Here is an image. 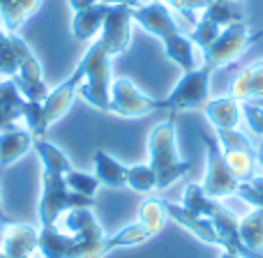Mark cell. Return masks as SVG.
<instances>
[{"label":"cell","instance_id":"6da1fadb","mask_svg":"<svg viewBox=\"0 0 263 258\" xmlns=\"http://www.w3.org/2000/svg\"><path fill=\"white\" fill-rule=\"evenodd\" d=\"M148 157L155 175H157V191L171 187L180 177L187 175L192 168L190 159H182L178 152V138H176V115H168L166 120L157 123L150 129L148 136Z\"/></svg>","mask_w":263,"mask_h":258},{"label":"cell","instance_id":"7a4b0ae2","mask_svg":"<svg viewBox=\"0 0 263 258\" xmlns=\"http://www.w3.org/2000/svg\"><path fill=\"white\" fill-rule=\"evenodd\" d=\"M81 65L86 69L81 86H79V95L88 102L90 106L109 113L111 106V53L104 49L100 39L95 44L88 46L83 53Z\"/></svg>","mask_w":263,"mask_h":258},{"label":"cell","instance_id":"3957f363","mask_svg":"<svg viewBox=\"0 0 263 258\" xmlns=\"http://www.w3.org/2000/svg\"><path fill=\"white\" fill-rule=\"evenodd\" d=\"M95 201L72 191L65 185V173L44 168L42 173V199L37 205V214H40V226H53L58 222L60 214L74 208H90Z\"/></svg>","mask_w":263,"mask_h":258},{"label":"cell","instance_id":"277c9868","mask_svg":"<svg viewBox=\"0 0 263 258\" xmlns=\"http://www.w3.org/2000/svg\"><path fill=\"white\" fill-rule=\"evenodd\" d=\"M215 69L208 65L192 69V72H182L180 81L171 90V95L159 100V109L168 111L171 115H178L180 111H194L203 109L210 102V76Z\"/></svg>","mask_w":263,"mask_h":258},{"label":"cell","instance_id":"5b68a950","mask_svg":"<svg viewBox=\"0 0 263 258\" xmlns=\"http://www.w3.org/2000/svg\"><path fill=\"white\" fill-rule=\"evenodd\" d=\"M199 138H201V143L205 145V177H203V182H201L205 196H210V199H215V201L236 196L240 182L233 177L217 138H213V136H208V134H199Z\"/></svg>","mask_w":263,"mask_h":258},{"label":"cell","instance_id":"8992f818","mask_svg":"<svg viewBox=\"0 0 263 258\" xmlns=\"http://www.w3.org/2000/svg\"><path fill=\"white\" fill-rule=\"evenodd\" d=\"M65 231L77 237V249H74L72 258H100V247L106 235L90 208L67 210L65 212Z\"/></svg>","mask_w":263,"mask_h":258},{"label":"cell","instance_id":"52a82bcc","mask_svg":"<svg viewBox=\"0 0 263 258\" xmlns=\"http://www.w3.org/2000/svg\"><path fill=\"white\" fill-rule=\"evenodd\" d=\"M250 46H252V42H250V28H247V23L245 21L231 23V26L222 28L217 39L203 51V65H208L210 69L229 67Z\"/></svg>","mask_w":263,"mask_h":258},{"label":"cell","instance_id":"ba28073f","mask_svg":"<svg viewBox=\"0 0 263 258\" xmlns=\"http://www.w3.org/2000/svg\"><path fill=\"white\" fill-rule=\"evenodd\" d=\"M159 109V100L143 95L129 78H116L111 83V106L109 113H116L120 118H143L148 113H155Z\"/></svg>","mask_w":263,"mask_h":258},{"label":"cell","instance_id":"9c48e42d","mask_svg":"<svg viewBox=\"0 0 263 258\" xmlns=\"http://www.w3.org/2000/svg\"><path fill=\"white\" fill-rule=\"evenodd\" d=\"M21 95L32 102H44L49 97V88L44 83V74H42V65L35 58L32 49L23 37H18V72L12 78Z\"/></svg>","mask_w":263,"mask_h":258},{"label":"cell","instance_id":"30bf717a","mask_svg":"<svg viewBox=\"0 0 263 258\" xmlns=\"http://www.w3.org/2000/svg\"><path fill=\"white\" fill-rule=\"evenodd\" d=\"M132 7L127 5H109L104 26L100 30V42L111 55H120L132 44Z\"/></svg>","mask_w":263,"mask_h":258},{"label":"cell","instance_id":"8fae6325","mask_svg":"<svg viewBox=\"0 0 263 258\" xmlns=\"http://www.w3.org/2000/svg\"><path fill=\"white\" fill-rule=\"evenodd\" d=\"M132 18L145 32L159 37V39H164L168 35H176V32H182V28L173 18L171 9L164 3H159V0H148V3L139 5V7H132Z\"/></svg>","mask_w":263,"mask_h":258},{"label":"cell","instance_id":"7c38bea8","mask_svg":"<svg viewBox=\"0 0 263 258\" xmlns=\"http://www.w3.org/2000/svg\"><path fill=\"white\" fill-rule=\"evenodd\" d=\"M208 219L213 222L215 231L222 240V251H231V254H238L240 258H256L240 240V217H236L231 210L224 208L217 201Z\"/></svg>","mask_w":263,"mask_h":258},{"label":"cell","instance_id":"4fadbf2b","mask_svg":"<svg viewBox=\"0 0 263 258\" xmlns=\"http://www.w3.org/2000/svg\"><path fill=\"white\" fill-rule=\"evenodd\" d=\"M7 258H32L40 251V231L30 224L9 222L3 226V247Z\"/></svg>","mask_w":263,"mask_h":258},{"label":"cell","instance_id":"5bb4252c","mask_svg":"<svg viewBox=\"0 0 263 258\" xmlns=\"http://www.w3.org/2000/svg\"><path fill=\"white\" fill-rule=\"evenodd\" d=\"M83 76H86V69H83L81 63H79L77 69H74L63 83H58L53 90H49V97L44 100V111H46V118H49L51 125L65 118V113L69 111L74 97H77Z\"/></svg>","mask_w":263,"mask_h":258},{"label":"cell","instance_id":"9a60e30c","mask_svg":"<svg viewBox=\"0 0 263 258\" xmlns=\"http://www.w3.org/2000/svg\"><path fill=\"white\" fill-rule=\"evenodd\" d=\"M164 210H166L168 219H173V222L180 224L182 228H187V231L194 237H199L201 242L213 245V247H222V240H219L217 231H215L213 222H210L208 217H201V214L192 212V210H187L182 203L178 205V203H168V201H164Z\"/></svg>","mask_w":263,"mask_h":258},{"label":"cell","instance_id":"2e32d148","mask_svg":"<svg viewBox=\"0 0 263 258\" xmlns=\"http://www.w3.org/2000/svg\"><path fill=\"white\" fill-rule=\"evenodd\" d=\"M227 95H231L240 104L242 102H256V104H261L263 102V60H256V63L242 67L231 78Z\"/></svg>","mask_w":263,"mask_h":258},{"label":"cell","instance_id":"e0dca14e","mask_svg":"<svg viewBox=\"0 0 263 258\" xmlns=\"http://www.w3.org/2000/svg\"><path fill=\"white\" fill-rule=\"evenodd\" d=\"M203 111L215 129H238V125L242 120V104L238 100H233L231 95L210 100L203 106Z\"/></svg>","mask_w":263,"mask_h":258},{"label":"cell","instance_id":"ac0fdd59","mask_svg":"<svg viewBox=\"0 0 263 258\" xmlns=\"http://www.w3.org/2000/svg\"><path fill=\"white\" fill-rule=\"evenodd\" d=\"M23 106H26V97L16 88L12 78H3L0 81V131H7L18 127V120L23 118Z\"/></svg>","mask_w":263,"mask_h":258},{"label":"cell","instance_id":"d6986e66","mask_svg":"<svg viewBox=\"0 0 263 258\" xmlns=\"http://www.w3.org/2000/svg\"><path fill=\"white\" fill-rule=\"evenodd\" d=\"M77 237L58 226H40V254L42 258H72Z\"/></svg>","mask_w":263,"mask_h":258},{"label":"cell","instance_id":"ffe728a7","mask_svg":"<svg viewBox=\"0 0 263 258\" xmlns=\"http://www.w3.org/2000/svg\"><path fill=\"white\" fill-rule=\"evenodd\" d=\"M32 141L35 138L30 131L21 127L0 131V168H7L14 162H18L32 148Z\"/></svg>","mask_w":263,"mask_h":258},{"label":"cell","instance_id":"44dd1931","mask_svg":"<svg viewBox=\"0 0 263 258\" xmlns=\"http://www.w3.org/2000/svg\"><path fill=\"white\" fill-rule=\"evenodd\" d=\"M164 44V53L166 58H171L182 72H192V69L201 67L199 58H196V46L190 39V35L185 32H176V35H168L162 39Z\"/></svg>","mask_w":263,"mask_h":258},{"label":"cell","instance_id":"7402d4cb","mask_svg":"<svg viewBox=\"0 0 263 258\" xmlns=\"http://www.w3.org/2000/svg\"><path fill=\"white\" fill-rule=\"evenodd\" d=\"M106 12H109V5L106 3H97L88 9L74 12V16H72L74 39H92L95 35H100L102 26H104Z\"/></svg>","mask_w":263,"mask_h":258},{"label":"cell","instance_id":"603a6c76","mask_svg":"<svg viewBox=\"0 0 263 258\" xmlns=\"http://www.w3.org/2000/svg\"><path fill=\"white\" fill-rule=\"evenodd\" d=\"M92 164H95V175L102 185L106 187H127V166L120 164L114 154L106 150H95L92 154Z\"/></svg>","mask_w":263,"mask_h":258},{"label":"cell","instance_id":"cb8c5ba5","mask_svg":"<svg viewBox=\"0 0 263 258\" xmlns=\"http://www.w3.org/2000/svg\"><path fill=\"white\" fill-rule=\"evenodd\" d=\"M150 240V233L141 226L139 222L134 224H127L125 228H120L116 235H106L102 240V247H100V258L109 256L111 251H118V249H132V247H139L143 242Z\"/></svg>","mask_w":263,"mask_h":258},{"label":"cell","instance_id":"d4e9b609","mask_svg":"<svg viewBox=\"0 0 263 258\" xmlns=\"http://www.w3.org/2000/svg\"><path fill=\"white\" fill-rule=\"evenodd\" d=\"M42 0H0V26L7 32H16L26 18L40 9Z\"/></svg>","mask_w":263,"mask_h":258},{"label":"cell","instance_id":"484cf974","mask_svg":"<svg viewBox=\"0 0 263 258\" xmlns=\"http://www.w3.org/2000/svg\"><path fill=\"white\" fill-rule=\"evenodd\" d=\"M224 159H227L229 168H231L233 177H236L238 182H250L256 173H261L256 145L254 148H242V150H227V152H224Z\"/></svg>","mask_w":263,"mask_h":258},{"label":"cell","instance_id":"4316f807","mask_svg":"<svg viewBox=\"0 0 263 258\" xmlns=\"http://www.w3.org/2000/svg\"><path fill=\"white\" fill-rule=\"evenodd\" d=\"M240 240L256 258H263V208L240 217Z\"/></svg>","mask_w":263,"mask_h":258},{"label":"cell","instance_id":"83f0119b","mask_svg":"<svg viewBox=\"0 0 263 258\" xmlns=\"http://www.w3.org/2000/svg\"><path fill=\"white\" fill-rule=\"evenodd\" d=\"M136 222L150 233V237H155L166 224V210H164V201L159 199H143V203L139 205V219Z\"/></svg>","mask_w":263,"mask_h":258},{"label":"cell","instance_id":"f1b7e54d","mask_svg":"<svg viewBox=\"0 0 263 258\" xmlns=\"http://www.w3.org/2000/svg\"><path fill=\"white\" fill-rule=\"evenodd\" d=\"M32 148H35L37 157L42 159V166L44 168H51V171H60V173H67L72 166V162L67 159V154L63 152V150L58 148V145H53L51 141L46 138H35L32 141Z\"/></svg>","mask_w":263,"mask_h":258},{"label":"cell","instance_id":"f546056e","mask_svg":"<svg viewBox=\"0 0 263 258\" xmlns=\"http://www.w3.org/2000/svg\"><path fill=\"white\" fill-rule=\"evenodd\" d=\"M203 16L215 21L219 28H227V26H231V23L245 21L240 3H224V0H213V3L203 9Z\"/></svg>","mask_w":263,"mask_h":258},{"label":"cell","instance_id":"4dcf8cb0","mask_svg":"<svg viewBox=\"0 0 263 258\" xmlns=\"http://www.w3.org/2000/svg\"><path fill=\"white\" fill-rule=\"evenodd\" d=\"M23 120H26V127L32 134V138H44L46 131H49V127H51L49 118H46V111H44V102L26 100V106H23Z\"/></svg>","mask_w":263,"mask_h":258},{"label":"cell","instance_id":"1f68e13d","mask_svg":"<svg viewBox=\"0 0 263 258\" xmlns=\"http://www.w3.org/2000/svg\"><path fill=\"white\" fill-rule=\"evenodd\" d=\"M127 187L139 194H155L157 191V175H155L150 164H136V166L127 168Z\"/></svg>","mask_w":263,"mask_h":258},{"label":"cell","instance_id":"d6a6232c","mask_svg":"<svg viewBox=\"0 0 263 258\" xmlns=\"http://www.w3.org/2000/svg\"><path fill=\"white\" fill-rule=\"evenodd\" d=\"M215 203H217V201L205 196L201 185H187L185 194H182V205H185L187 210H192V212L201 214V217H210Z\"/></svg>","mask_w":263,"mask_h":258},{"label":"cell","instance_id":"836d02e7","mask_svg":"<svg viewBox=\"0 0 263 258\" xmlns=\"http://www.w3.org/2000/svg\"><path fill=\"white\" fill-rule=\"evenodd\" d=\"M65 185H67L72 191H77V194L92 199V196L97 194V189H100L102 182L97 180V175H90V173L77 171V168H69V171L65 173Z\"/></svg>","mask_w":263,"mask_h":258},{"label":"cell","instance_id":"e575fe53","mask_svg":"<svg viewBox=\"0 0 263 258\" xmlns=\"http://www.w3.org/2000/svg\"><path fill=\"white\" fill-rule=\"evenodd\" d=\"M219 32H222V28H219L217 23L210 21V18H205V16H201L199 21H196V26L192 28L190 39L194 42V46H199L201 51H205L219 37Z\"/></svg>","mask_w":263,"mask_h":258},{"label":"cell","instance_id":"d590c367","mask_svg":"<svg viewBox=\"0 0 263 258\" xmlns=\"http://www.w3.org/2000/svg\"><path fill=\"white\" fill-rule=\"evenodd\" d=\"M159 3H164L166 7H171V9H176V12H180L182 16H187L190 18V26L194 28L196 26V21L199 18H194V12H203L205 7H208L213 0H159Z\"/></svg>","mask_w":263,"mask_h":258},{"label":"cell","instance_id":"8d00e7d4","mask_svg":"<svg viewBox=\"0 0 263 258\" xmlns=\"http://www.w3.org/2000/svg\"><path fill=\"white\" fill-rule=\"evenodd\" d=\"M242 118L259 138H263V106L256 102H242Z\"/></svg>","mask_w":263,"mask_h":258},{"label":"cell","instance_id":"74e56055","mask_svg":"<svg viewBox=\"0 0 263 258\" xmlns=\"http://www.w3.org/2000/svg\"><path fill=\"white\" fill-rule=\"evenodd\" d=\"M242 201H247L250 205H254V208H263V194H259V191L254 189V187H250L247 182H240L238 185V194Z\"/></svg>","mask_w":263,"mask_h":258},{"label":"cell","instance_id":"f35d334b","mask_svg":"<svg viewBox=\"0 0 263 258\" xmlns=\"http://www.w3.org/2000/svg\"><path fill=\"white\" fill-rule=\"evenodd\" d=\"M69 7H72V12H81V9H88L92 7V5L102 3V0H67Z\"/></svg>","mask_w":263,"mask_h":258},{"label":"cell","instance_id":"ab89813d","mask_svg":"<svg viewBox=\"0 0 263 258\" xmlns=\"http://www.w3.org/2000/svg\"><path fill=\"white\" fill-rule=\"evenodd\" d=\"M102 3H106V5H127V7H139V5H143L145 0H102Z\"/></svg>","mask_w":263,"mask_h":258},{"label":"cell","instance_id":"60d3db41","mask_svg":"<svg viewBox=\"0 0 263 258\" xmlns=\"http://www.w3.org/2000/svg\"><path fill=\"white\" fill-rule=\"evenodd\" d=\"M247 185H250V187H254V189L259 191V194H263V171H261V173H256V175L252 177V180L247 182Z\"/></svg>","mask_w":263,"mask_h":258},{"label":"cell","instance_id":"b9f144b4","mask_svg":"<svg viewBox=\"0 0 263 258\" xmlns=\"http://www.w3.org/2000/svg\"><path fill=\"white\" fill-rule=\"evenodd\" d=\"M0 222H3V224H9V222H12V219L7 217V212H5V208H3V199H0Z\"/></svg>","mask_w":263,"mask_h":258},{"label":"cell","instance_id":"7bdbcfd3","mask_svg":"<svg viewBox=\"0 0 263 258\" xmlns=\"http://www.w3.org/2000/svg\"><path fill=\"white\" fill-rule=\"evenodd\" d=\"M256 154H259V164H261V171H263V138H261V143L256 145Z\"/></svg>","mask_w":263,"mask_h":258},{"label":"cell","instance_id":"ee69618b","mask_svg":"<svg viewBox=\"0 0 263 258\" xmlns=\"http://www.w3.org/2000/svg\"><path fill=\"white\" fill-rule=\"evenodd\" d=\"M219 258H240V256H238V254H231V251H222V256H219Z\"/></svg>","mask_w":263,"mask_h":258},{"label":"cell","instance_id":"f6af8a7d","mask_svg":"<svg viewBox=\"0 0 263 258\" xmlns=\"http://www.w3.org/2000/svg\"><path fill=\"white\" fill-rule=\"evenodd\" d=\"M0 258H7V256H5V251H3V249H0Z\"/></svg>","mask_w":263,"mask_h":258},{"label":"cell","instance_id":"bcb514c9","mask_svg":"<svg viewBox=\"0 0 263 258\" xmlns=\"http://www.w3.org/2000/svg\"><path fill=\"white\" fill-rule=\"evenodd\" d=\"M224 3H238V0H224Z\"/></svg>","mask_w":263,"mask_h":258},{"label":"cell","instance_id":"7dc6e473","mask_svg":"<svg viewBox=\"0 0 263 258\" xmlns=\"http://www.w3.org/2000/svg\"><path fill=\"white\" fill-rule=\"evenodd\" d=\"M261 106H263V102H261Z\"/></svg>","mask_w":263,"mask_h":258}]
</instances>
